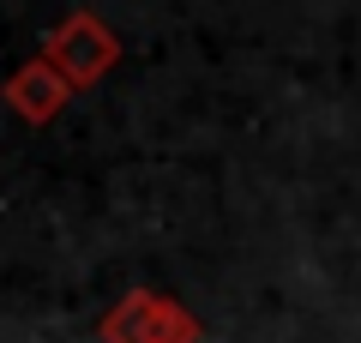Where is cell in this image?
<instances>
[{
    "label": "cell",
    "mask_w": 361,
    "mask_h": 343,
    "mask_svg": "<svg viewBox=\"0 0 361 343\" xmlns=\"http://www.w3.org/2000/svg\"><path fill=\"white\" fill-rule=\"evenodd\" d=\"M42 54H49V61L61 66L78 90H85V85H97V78L121 61V37H115L97 13H66L61 30L49 37V49H42Z\"/></svg>",
    "instance_id": "2"
},
{
    "label": "cell",
    "mask_w": 361,
    "mask_h": 343,
    "mask_svg": "<svg viewBox=\"0 0 361 343\" xmlns=\"http://www.w3.org/2000/svg\"><path fill=\"white\" fill-rule=\"evenodd\" d=\"M73 78L61 73V66L49 61V54H37V61H25L13 78H6V102L18 109V121H30V127H49L54 114L73 102Z\"/></svg>",
    "instance_id": "3"
},
{
    "label": "cell",
    "mask_w": 361,
    "mask_h": 343,
    "mask_svg": "<svg viewBox=\"0 0 361 343\" xmlns=\"http://www.w3.org/2000/svg\"><path fill=\"white\" fill-rule=\"evenodd\" d=\"M103 337L109 343H199V319L180 301H169V295L133 289V295H121L109 307Z\"/></svg>",
    "instance_id": "1"
}]
</instances>
